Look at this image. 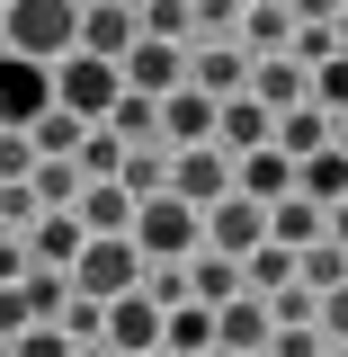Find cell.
Segmentation results:
<instances>
[{
	"mask_svg": "<svg viewBox=\"0 0 348 357\" xmlns=\"http://www.w3.org/2000/svg\"><path fill=\"white\" fill-rule=\"evenodd\" d=\"M72 36H81V0H9L0 9V54H18L36 72H54L72 54Z\"/></svg>",
	"mask_w": 348,
	"mask_h": 357,
	"instance_id": "cell-1",
	"label": "cell"
},
{
	"mask_svg": "<svg viewBox=\"0 0 348 357\" xmlns=\"http://www.w3.org/2000/svg\"><path fill=\"white\" fill-rule=\"evenodd\" d=\"M72 295L81 304H126L143 295V259H134V241H81V259H72Z\"/></svg>",
	"mask_w": 348,
	"mask_h": 357,
	"instance_id": "cell-2",
	"label": "cell"
},
{
	"mask_svg": "<svg viewBox=\"0 0 348 357\" xmlns=\"http://www.w3.org/2000/svg\"><path fill=\"white\" fill-rule=\"evenodd\" d=\"M54 107L81 116V126H107V107H116V63L63 54V63H54Z\"/></svg>",
	"mask_w": 348,
	"mask_h": 357,
	"instance_id": "cell-3",
	"label": "cell"
},
{
	"mask_svg": "<svg viewBox=\"0 0 348 357\" xmlns=\"http://www.w3.org/2000/svg\"><path fill=\"white\" fill-rule=\"evenodd\" d=\"M170 197L188 215H215L223 197H232V161H223L215 143H206V152H170Z\"/></svg>",
	"mask_w": 348,
	"mask_h": 357,
	"instance_id": "cell-4",
	"label": "cell"
},
{
	"mask_svg": "<svg viewBox=\"0 0 348 357\" xmlns=\"http://www.w3.org/2000/svg\"><path fill=\"white\" fill-rule=\"evenodd\" d=\"M45 107H54V72L18 63V54H0V134H27Z\"/></svg>",
	"mask_w": 348,
	"mask_h": 357,
	"instance_id": "cell-5",
	"label": "cell"
},
{
	"mask_svg": "<svg viewBox=\"0 0 348 357\" xmlns=\"http://www.w3.org/2000/svg\"><path fill=\"white\" fill-rule=\"evenodd\" d=\"M116 89H134V98H170V89H188V54H179V45L134 36V54L116 63Z\"/></svg>",
	"mask_w": 348,
	"mask_h": 357,
	"instance_id": "cell-6",
	"label": "cell"
},
{
	"mask_svg": "<svg viewBox=\"0 0 348 357\" xmlns=\"http://www.w3.org/2000/svg\"><path fill=\"white\" fill-rule=\"evenodd\" d=\"M72 54H89V63H126V54H134V9H126V0H81V36H72Z\"/></svg>",
	"mask_w": 348,
	"mask_h": 357,
	"instance_id": "cell-7",
	"label": "cell"
},
{
	"mask_svg": "<svg viewBox=\"0 0 348 357\" xmlns=\"http://www.w3.org/2000/svg\"><path fill=\"white\" fill-rule=\"evenodd\" d=\"M188 89L197 98H241L250 89V63H241V45H188Z\"/></svg>",
	"mask_w": 348,
	"mask_h": 357,
	"instance_id": "cell-8",
	"label": "cell"
},
{
	"mask_svg": "<svg viewBox=\"0 0 348 357\" xmlns=\"http://www.w3.org/2000/svg\"><path fill=\"white\" fill-rule=\"evenodd\" d=\"M268 241V223H259V206H241V197H223L215 215H206V241H197V250H215V259H250V250H259Z\"/></svg>",
	"mask_w": 348,
	"mask_h": 357,
	"instance_id": "cell-9",
	"label": "cell"
},
{
	"mask_svg": "<svg viewBox=\"0 0 348 357\" xmlns=\"http://www.w3.org/2000/svg\"><path fill=\"white\" fill-rule=\"evenodd\" d=\"M268 134H277V116H268L259 98H223V107H215V152H223V161L268 152Z\"/></svg>",
	"mask_w": 348,
	"mask_h": 357,
	"instance_id": "cell-10",
	"label": "cell"
},
{
	"mask_svg": "<svg viewBox=\"0 0 348 357\" xmlns=\"http://www.w3.org/2000/svg\"><path fill=\"white\" fill-rule=\"evenodd\" d=\"M241 98H259L268 116H295V107H312V72H295L286 54H268V63H250V89Z\"/></svg>",
	"mask_w": 348,
	"mask_h": 357,
	"instance_id": "cell-11",
	"label": "cell"
},
{
	"mask_svg": "<svg viewBox=\"0 0 348 357\" xmlns=\"http://www.w3.org/2000/svg\"><path fill=\"white\" fill-rule=\"evenodd\" d=\"M72 223H81L89 241H126V232H134V197L116 188V178H89L81 206H72Z\"/></svg>",
	"mask_w": 348,
	"mask_h": 357,
	"instance_id": "cell-12",
	"label": "cell"
},
{
	"mask_svg": "<svg viewBox=\"0 0 348 357\" xmlns=\"http://www.w3.org/2000/svg\"><path fill=\"white\" fill-rule=\"evenodd\" d=\"M161 134H170V152H206V143H215V98L170 89V98H161Z\"/></svg>",
	"mask_w": 348,
	"mask_h": 357,
	"instance_id": "cell-13",
	"label": "cell"
},
{
	"mask_svg": "<svg viewBox=\"0 0 348 357\" xmlns=\"http://www.w3.org/2000/svg\"><path fill=\"white\" fill-rule=\"evenodd\" d=\"M81 223L72 215H36V232H27V268H54V277H72V259H81Z\"/></svg>",
	"mask_w": 348,
	"mask_h": 357,
	"instance_id": "cell-14",
	"label": "cell"
},
{
	"mask_svg": "<svg viewBox=\"0 0 348 357\" xmlns=\"http://www.w3.org/2000/svg\"><path fill=\"white\" fill-rule=\"evenodd\" d=\"M268 250H286V259H304L312 241H321V206H304V197H286V206H268Z\"/></svg>",
	"mask_w": 348,
	"mask_h": 357,
	"instance_id": "cell-15",
	"label": "cell"
},
{
	"mask_svg": "<svg viewBox=\"0 0 348 357\" xmlns=\"http://www.w3.org/2000/svg\"><path fill=\"white\" fill-rule=\"evenodd\" d=\"M179 286H188V304H206V312H223L232 295H241V268L232 259H215V250H197V259L179 268Z\"/></svg>",
	"mask_w": 348,
	"mask_h": 357,
	"instance_id": "cell-16",
	"label": "cell"
},
{
	"mask_svg": "<svg viewBox=\"0 0 348 357\" xmlns=\"http://www.w3.org/2000/svg\"><path fill=\"white\" fill-rule=\"evenodd\" d=\"M107 134H116V152H152V134H161V98H134V89H116Z\"/></svg>",
	"mask_w": 348,
	"mask_h": 357,
	"instance_id": "cell-17",
	"label": "cell"
},
{
	"mask_svg": "<svg viewBox=\"0 0 348 357\" xmlns=\"http://www.w3.org/2000/svg\"><path fill=\"white\" fill-rule=\"evenodd\" d=\"M81 188H89V178L72 170V161H36V170H27V197H36V215H72V206H81Z\"/></svg>",
	"mask_w": 348,
	"mask_h": 357,
	"instance_id": "cell-18",
	"label": "cell"
},
{
	"mask_svg": "<svg viewBox=\"0 0 348 357\" xmlns=\"http://www.w3.org/2000/svg\"><path fill=\"white\" fill-rule=\"evenodd\" d=\"M286 161H312V152H331V116L321 107H295V116H277V134H268Z\"/></svg>",
	"mask_w": 348,
	"mask_h": 357,
	"instance_id": "cell-19",
	"label": "cell"
},
{
	"mask_svg": "<svg viewBox=\"0 0 348 357\" xmlns=\"http://www.w3.org/2000/svg\"><path fill=\"white\" fill-rule=\"evenodd\" d=\"M81 116H63V107H45L36 126H27V143H36V161H72V152H81Z\"/></svg>",
	"mask_w": 348,
	"mask_h": 357,
	"instance_id": "cell-20",
	"label": "cell"
},
{
	"mask_svg": "<svg viewBox=\"0 0 348 357\" xmlns=\"http://www.w3.org/2000/svg\"><path fill=\"white\" fill-rule=\"evenodd\" d=\"M116 188H126L134 206H152V197H170V161H161V152H126V170H116Z\"/></svg>",
	"mask_w": 348,
	"mask_h": 357,
	"instance_id": "cell-21",
	"label": "cell"
},
{
	"mask_svg": "<svg viewBox=\"0 0 348 357\" xmlns=\"http://www.w3.org/2000/svg\"><path fill=\"white\" fill-rule=\"evenodd\" d=\"M18 295H27V312H36V321H54V312L72 304V277H54V268H27V277H18Z\"/></svg>",
	"mask_w": 348,
	"mask_h": 357,
	"instance_id": "cell-22",
	"label": "cell"
},
{
	"mask_svg": "<svg viewBox=\"0 0 348 357\" xmlns=\"http://www.w3.org/2000/svg\"><path fill=\"white\" fill-rule=\"evenodd\" d=\"M312 107H321L331 126H340V116H348V54H331V63L312 72Z\"/></svg>",
	"mask_w": 348,
	"mask_h": 357,
	"instance_id": "cell-23",
	"label": "cell"
},
{
	"mask_svg": "<svg viewBox=\"0 0 348 357\" xmlns=\"http://www.w3.org/2000/svg\"><path fill=\"white\" fill-rule=\"evenodd\" d=\"M9 357H72V340H63L54 321H36V331H18V340H9Z\"/></svg>",
	"mask_w": 348,
	"mask_h": 357,
	"instance_id": "cell-24",
	"label": "cell"
},
{
	"mask_svg": "<svg viewBox=\"0 0 348 357\" xmlns=\"http://www.w3.org/2000/svg\"><path fill=\"white\" fill-rule=\"evenodd\" d=\"M312 331H321V349H331V340H348V286H340V295H321V304H312Z\"/></svg>",
	"mask_w": 348,
	"mask_h": 357,
	"instance_id": "cell-25",
	"label": "cell"
},
{
	"mask_svg": "<svg viewBox=\"0 0 348 357\" xmlns=\"http://www.w3.org/2000/svg\"><path fill=\"white\" fill-rule=\"evenodd\" d=\"M268 357H331L321 331H268Z\"/></svg>",
	"mask_w": 348,
	"mask_h": 357,
	"instance_id": "cell-26",
	"label": "cell"
},
{
	"mask_svg": "<svg viewBox=\"0 0 348 357\" xmlns=\"http://www.w3.org/2000/svg\"><path fill=\"white\" fill-rule=\"evenodd\" d=\"M18 331H36V312H27L18 286H0V340H18Z\"/></svg>",
	"mask_w": 348,
	"mask_h": 357,
	"instance_id": "cell-27",
	"label": "cell"
},
{
	"mask_svg": "<svg viewBox=\"0 0 348 357\" xmlns=\"http://www.w3.org/2000/svg\"><path fill=\"white\" fill-rule=\"evenodd\" d=\"M0 215H9V223H27V232H36V197H27V188H0Z\"/></svg>",
	"mask_w": 348,
	"mask_h": 357,
	"instance_id": "cell-28",
	"label": "cell"
},
{
	"mask_svg": "<svg viewBox=\"0 0 348 357\" xmlns=\"http://www.w3.org/2000/svg\"><path fill=\"white\" fill-rule=\"evenodd\" d=\"M331 36H340V54H348V0H340V9H331Z\"/></svg>",
	"mask_w": 348,
	"mask_h": 357,
	"instance_id": "cell-29",
	"label": "cell"
},
{
	"mask_svg": "<svg viewBox=\"0 0 348 357\" xmlns=\"http://www.w3.org/2000/svg\"><path fill=\"white\" fill-rule=\"evenodd\" d=\"M206 357H223V349H206Z\"/></svg>",
	"mask_w": 348,
	"mask_h": 357,
	"instance_id": "cell-30",
	"label": "cell"
},
{
	"mask_svg": "<svg viewBox=\"0 0 348 357\" xmlns=\"http://www.w3.org/2000/svg\"><path fill=\"white\" fill-rule=\"evenodd\" d=\"M152 357H161V349H152Z\"/></svg>",
	"mask_w": 348,
	"mask_h": 357,
	"instance_id": "cell-31",
	"label": "cell"
}]
</instances>
